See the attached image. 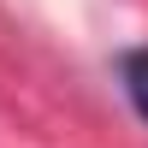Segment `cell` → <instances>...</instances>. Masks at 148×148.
Returning a JSON list of instances; mask_svg holds the SVG:
<instances>
[{
    "label": "cell",
    "instance_id": "1",
    "mask_svg": "<svg viewBox=\"0 0 148 148\" xmlns=\"http://www.w3.org/2000/svg\"><path fill=\"white\" fill-rule=\"evenodd\" d=\"M119 77H125V95H130V107L148 119V47H130L125 59H119Z\"/></svg>",
    "mask_w": 148,
    "mask_h": 148
}]
</instances>
